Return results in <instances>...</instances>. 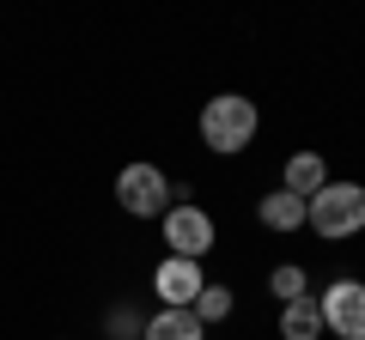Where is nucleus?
I'll use <instances>...</instances> for the list:
<instances>
[{
  "label": "nucleus",
  "instance_id": "6e6552de",
  "mask_svg": "<svg viewBox=\"0 0 365 340\" xmlns=\"http://www.w3.org/2000/svg\"><path fill=\"white\" fill-rule=\"evenodd\" d=\"M256 219L268 225V231H304V201L287 195V188H268V195L256 201Z\"/></svg>",
  "mask_w": 365,
  "mask_h": 340
},
{
  "label": "nucleus",
  "instance_id": "0eeeda50",
  "mask_svg": "<svg viewBox=\"0 0 365 340\" xmlns=\"http://www.w3.org/2000/svg\"><path fill=\"white\" fill-rule=\"evenodd\" d=\"M323 183H329L323 152H292V158H287V170H280V188H287V195H299V201H311Z\"/></svg>",
  "mask_w": 365,
  "mask_h": 340
},
{
  "label": "nucleus",
  "instance_id": "9d476101",
  "mask_svg": "<svg viewBox=\"0 0 365 340\" xmlns=\"http://www.w3.org/2000/svg\"><path fill=\"white\" fill-rule=\"evenodd\" d=\"M317 334H323V310H317V298L280 304V340H317Z\"/></svg>",
  "mask_w": 365,
  "mask_h": 340
},
{
  "label": "nucleus",
  "instance_id": "1a4fd4ad",
  "mask_svg": "<svg viewBox=\"0 0 365 340\" xmlns=\"http://www.w3.org/2000/svg\"><path fill=\"white\" fill-rule=\"evenodd\" d=\"M140 340H207V328H201L195 310H158V316H146Z\"/></svg>",
  "mask_w": 365,
  "mask_h": 340
},
{
  "label": "nucleus",
  "instance_id": "f257e3e1",
  "mask_svg": "<svg viewBox=\"0 0 365 340\" xmlns=\"http://www.w3.org/2000/svg\"><path fill=\"white\" fill-rule=\"evenodd\" d=\"M256 134H262V110H256V97H244V92H220V97H207V110H201V146H207V152L237 158L244 146H256Z\"/></svg>",
  "mask_w": 365,
  "mask_h": 340
},
{
  "label": "nucleus",
  "instance_id": "20e7f679",
  "mask_svg": "<svg viewBox=\"0 0 365 340\" xmlns=\"http://www.w3.org/2000/svg\"><path fill=\"white\" fill-rule=\"evenodd\" d=\"M213 237H220V225H213L207 207H195V201H170V213H165V243H170V255L201 262V255L213 249Z\"/></svg>",
  "mask_w": 365,
  "mask_h": 340
},
{
  "label": "nucleus",
  "instance_id": "f8f14e48",
  "mask_svg": "<svg viewBox=\"0 0 365 340\" xmlns=\"http://www.w3.org/2000/svg\"><path fill=\"white\" fill-rule=\"evenodd\" d=\"M189 310H195L201 328H207V322H225V316L237 310V298H232V286H201V298L189 304Z\"/></svg>",
  "mask_w": 365,
  "mask_h": 340
},
{
  "label": "nucleus",
  "instance_id": "ddd939ff",
  "mask_svg": "<svg viewBox=\"0 0 365 340\" xmlns=\"http://www.w3.org/2000/svg\"><path fill=\"white\" fill-rule=\"evenodd\" d=\"M140 316H134V310H116V316H110V340H140Z\"/></svg>",
  "mask_w": 365,
  "mask_h": 340
},
{
  "label": "nucleus",
  "instance_id": "7ed1b4c3",
  "mask_svg": "<svg viewBox=\"0 0 365 340\" xmlns=\"http://www.w3.org/2000/svg\"><path fill=\"white\" fill-rule=\"evenodd\" d=\"M116 201H122V213H134V219H165L170 213V176L158 164H122V176H116Z\"/></svg>",
  "mask_w": 365,
  "mask_h": 340
},
{
  "label": "nucleus",
  "instance_id": "39448f33",
  "mask_svg": "<svg viewBox=\"0 0 365 340\" xmlns=\"http://www.w3.org/2000/svg\"><path fill=\"white\" fill-rule=\"evenodd\" d=\"M323 328L335 340H365V280H335V286L317 298Z\"/></svg>",
  "mask_w": 365,
  "mask_h": 340
},
{
  "label": "nucleus",
  "instance_id": "f03ea898",
  "mask_svg": "<svg viewBox=\"0 0 365 340\" xmlns=\"http://www.w3.org/2000/svg\"><path fill=\"white\" fill-rule=\"evenodd\" d=\"M304 225H311L323 243H347L365 231V183H323L304 201Z\"/></svg>",
  "mask_w": 365,
  "mask_h": 340
},
{
  "label": "nucleus",
  "instance_id": "423d86ee",
  "mask_svg": "<svg viewBox=\"0 0 365 340\" xmlns=\"http://www.w3.org/2000/svg\"><path fill=\"white\" fill-rule=\"evenodd\" d=\"M201 286H207L201 262H182V255H165V262L153 267V292H158V310H189V304L201 298Z\"/></svg>",
  "mask_w": 365,
  "mask_h": 340
},
{
  "label": "nucleus",
  "instance_id": "9b49d317",
  "mask_svg": "<svg viewBox=\"0 0 365 340\" xmlns=\"http://www.w3.org/2000/svg\"><path fill=\"white\" fill-rule=\"evenodd\" d=\"M268 292H274L280 304H299V298H311V274H304L299 262H280V267L268 274Z\"/></svg>",
  "mask_w": 365,
  "mask_h": 340
}]
</instances>
